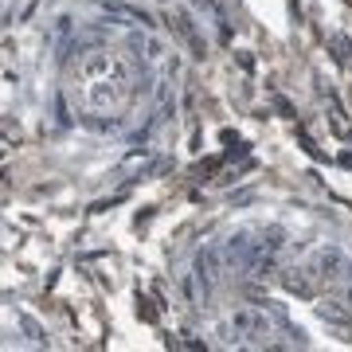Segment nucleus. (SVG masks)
Returning <instances> with one entry per match:
<instances>
[{"label":"nucleus","instance_id":"9","mask_svg":"<svg viewBox=\"0 0 352 352\" xmlns=\"http://www.w3.org/2000/svg\"><path fill=\"white\" fill-rule=\"evenodd\" d=\"M138 314L145 317V321H157V309H153V305L145 302V298H141V294H138Z\"/></svg>","mask_w":352,"mask_h":352},{"label":"nucleus","instance_id":"7","mask_svg":"<svg viewBox=\"0 0 352 352\" xmlns=\"http://www.w3.org/2000/svg\"><path fill=\"white\" fill-rule=\"evenodd\" d=\"M258 247H266V251H274V254H282V247H286V231L282 227H266L263 235H258Z\"/></svg>","mask_w":352,"mask_h":352},{"label":"nucleus","instance_id":"8","mask_svg":"<svg viewBox=\"0 0 352 352\" xmlns=\"http://www.w3.org/2000/svg\"><path fill=\"white\" fill-rule=\"evenodd\" d=\"M20 325H24V333L32 340H36V344H47V337H43V329L36 325V321H32V317H20Z\"/></svg>","mask_w":352,"mask_h":352},{"label":"nucleus","instance_id":"2","mask_svg":"<svg viewBox=\"0 0 352 352\" xmlns=\"http://www.w3.org/2000/svg\"><path fill=\"white\" fill-rule=\"evenodd\" d=\"M278 282H282V289L286 294H294V298H317V289H321V282L325 278L317 274L314 266H282L278 270Z\"/></svg>","mask_w":352,"mask_h":352},{"label":"nucleus","instance_id":"4","mask_svg":"<svg viewBox=\"0 0 352 352\" xmlns=\"http://www.w3.org/2000/svg\"><path fill=\"white\" fill-rule=\"evenodd\" d=\"M344 266H349V254L340 251V247H321V251H317V258H314V270L325 278V282L340 278V274H344Z\"/></svg>","mask_w":352,"mask_h":352},{"label":"nucleus","instance_id":"10","mask_svg":"<svg viewBox=\"0 0 352 352\" xmlns=\"http://www.w3.org/2000/svg\"><path fill=\"white\" fill-rule=\"evenodd\" d=\"M340 278H344V282H352V258H349V266H344V274H340Z\"/></svg>","mask_w":352,"mask_h":352},{"label":"nucleus","instance_id":"1","mask_svg":"<svg viewBox=\"0 0 352 352\" xmlns=\"http://www.w3.org/2000/svg\"><path fill=\"white\" fill-rule=\"evenodd\" d=\"M231 333H235L243 344H270L274 321L266 317L263 305H239V309L231 314Z\"/></svg>","mask_w":352,"mask_h":352},{"label":"nucleus","instance_id":"3","mask_svg":"<svg viewBox=\"0 0 352 352\" xmlns=\"http://www.w3.org/2000/svg\"><path fill=\"white\" fill-rule=\"evenodd\" d=\"M314 309H317V317H321V321H325V325L337 333V337H344V340L352 337V305H349V302H337V298H321Z\"/></svg>","mask_w":352,"mask_h":352},{"label":"nucleus","instance_id":"5","mask_svg":"<svg viewBox=\"0 0 352 352\" xmlns=\"http://www.w3.org/2000/svg\"><path fill=\"white\" fill-rule=\"evenodd\" d=\"M251 251H254L251 231H235V235H227V243H223V258H227V266H247Z\"/></svg>","mask_w":352,"mask_h":352},{"label":"nucleus","instance_id":"6","mask_svg":"<svg viewBox=\"0 0 352 352\" xmlns=\"http://www.w3.org/2000/svg\"><path fill=\"white\" fill-rule=\"evenodd\" d=\"M215 270H219V266H215V251H212V247H208V251H200V254H196V270H192V274L200 278L204 294H208V289L215 286V278H219V274H215Z\"/></svg>","mask_w":352,"mask_h":352}]
</instances>
